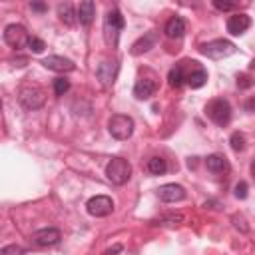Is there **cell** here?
<instances>
[{
	"label": "cell",
	"mask_w": 255,
	"mask_h": 255,
	"mask_svg": "<svg viewBox=\"0 0 255 255\" xmlns=\"http://www.w3.org/2000/svg\"><path fill=\"white\" fill-rule=\"evenodd\" d=\"M42 64H44V68H48V70H52V72H72L74 68H76V64L70 60V58H64V56H48V58H44L42 60Z\"/></svg>",
	"instance_id": "7c38bea8"
},
{
	"label": "cell",
	"mask_w": 255,
	"mask_h": 255,
	"mask_svg": "<svg viewBox=\"0 0 255 255\" xmlns=\"http://www.w3.org/2000/svg\"><path fill=\"white\" fill-rule=\"evenodd\" d=\"M251 26V18L247 14H233L227 20V32L233 36H241L247 32V28Z\"/></svg>",
	"instance_id": "5bb4252c"
},
{
	"label": "cell",
	"mask_w": 255,
	"mask_h": 255,
	"mask_svg": "<svg viewBox=\"0 0 255 255\" xmlns=\"http://www.w3.org/2000/svg\"><path fill=\"white\" fill-rule=\"evenodd\" d=\"M213 6L217 8V10H221V12H229V10H233L237 4L235 2H223V0H213Z\"/></svg>",
	"instance_id": "f1b7e54d"
},
{
	"label": "cell",
	"mask_w": 255,
	"mask_h": 255,
	"mask_svg": "<svg viewBox=\"0 0 255 255\" xmlns=\"http://www.w3.org/2000/svg\"><path fill=\"white\" fill-rule=\"evenodd\" d=\"M86 209L94 217H106V215H110L114 211V201L108 195H96V197L88 199Z\"/></svg>",
	"instance_id": "52a82bcc"
},
{
	"label": "cell",
	"mask_w": 255,
	"mask_h": 255,
	"mask_svg": "<svg viewBox=\"0 0 255 255\" xmlns=\"http://www.w3.org/2000/svg\"><path fill=\"white\" fill-rule=\"evenodd\" d=\"M147 171L151 173V175H163L165 171H167V163H165V159L163 157H149L147 159Z\"/></svg>",
	"instance_id": "7402d4cb"
},
{
	"label": "cell",
	"mask_w": 255,
	"mask_h": 255,
	"mask_svg": "<svg viewBox=\"0 0 255 255\" xmlns=\"http://www.w3.org/2000/svg\"><path fill=\"white\" fill-rule=\"evenodd\" d=\"M155 82L153 80H149V78H139L137 82H135V86H133V96L137 98V100H149L153 94H155Z\"/></svg>",
	"instance_id": "9a60e30c"
},
{
	"label": "cell",
	"mask_w": 255,
	"mask_h": 255,
	"mask_svg": "<svg viewBox=\"0 0 255 255\" xmlns=\"http://www.w3.org/2000/svg\"><path fill=\"white\" fill-rule=\"evenodd\" d=\"M60 237H62L60 229L44 227V229H38L36 233H32V243L38 247H50V245H56L60 241Z\"/></svg>",
	"instance_id": "9c48e42d"
},
{
	"label": "cell",
	"mask_w": 255,
	"mask_h": 255,
	"mask_svg": "<svg viewBox=\"0 0 255 255\" xmlns=\"http://www.w3.org/2000/svg\"><path fill=\"white\" fill-rule=\"evenodd\" d=\"M251 175H253V179H255V161L251 163Z\"/></svg>",
	"instance_id": "836d02e7"
},
{
	"label": "cell",
	"mask_w": 255,
	"mask_h": 255,
	"mask_svg": "<svg viewBox=\"0 0 255 255\" xmlns=\"http://www.w3.org/2000/svg\"><path fill=\"white\" fill-rule=\"evenodd\" d=\"M205 114H207V118H209L213 124H217V126L223 128V126H227L229 120H231V106H229V102L223 100V98H213L211 102H207Z\"/></svg>",
	"instance_id": "3957f363"
},
{
	"label": "cell",
	"mask_w": 255,
	"mask_h": 255,
	"mask_svg": "<svg viewBox=\"0 0 255 255\" xmlns=\"http://www.w3.org/2000/svg\"><path fill=\"white\" fill-rule=\"evenodd\" d=\"M163 32H165L167 38H181L183 32H185V22H183V18H181V16L169 18L167 24H165V28H163Z\"/></svg>",
	"instance_id": "e0dca14e"
},
{
	"label": "cell",
	"mask_w": 255,
	"mask_h": 255,
	"mask_svg": "<svg viewBox=\"0 0 255 255\" xmlns=\"http://www.w3.org/2000/svg\"><path fill=\"white\" fill-rule=\"evenodd\" d=\"M229 143H231L233 151H243L245 149V135L241 131H233L231 137H229Z\"/></svg>",
	"instance_id": "603a6c76"
},
{
	"label": "cell",
	"mask_w": 255,
	"mask_h": 255,
	"mask_svg": "<svg viewBox=\"0 0 255 255\" xmlns=\"http://www.w3.org/2000/svg\"><path fill=\"white\" fill-rule=\"evenodd\" d=\"M26 46H28V48H30V52H34V54H42V52H44V48H46L44 40H40V38H36V36H30Z\"/></svg>",
	"instance_id": "cb8c5ba5"
},
{
	"label": "cell",
	"mask_w": 255,
	"mask_h": 255,
	"mask_svg": "<svg viewBox=\"0 0 255 255\" xmlns=\"http://www.w3.org/2000/svg\"><path fill=\"white\" fill-rule=\"evenodd\" d=\"M205 165H207V169L213 171V173H221V171H227V169H229L227 159H225L223 155H219V153H211V155H207Z\"/></svg>",
	"instance_id": "d6986e66"
},
{
	"label": "cell",
	"mask_w": 255,
	"mask_h": 255,
	"mask_svg": "<svg viewBox=\"0 0 255 255\" xmlns=\"http://www.w3.org/2000/svg\"><path fill=\"white\" fill-rule=\"evenodd\" d=\"M235 44L229 42V40H223V38H217V40H211V42H205L199 46V52L211 60H223L231 54H235Z\"/></svg>",
	"instance_id": "7a4b0ae2"
},
{
	"label": "cell",
	"mask_w": 255,
	"mask_h": 255,
	"mask_svg": "<svg viewBox=\"0 0 255 255\" xmlns=\"http://www.w3.org/2000/svg\"><path fill=\"white\" fill-rule=\"evenodd\" d=\"M68 90H70V80H66V78H56L54 80V94L56 96H64Z\"/></svg>",
	"instance_id": "d4e9b609"
},
{
	"label": "cell",
	"mask_w": 255,
	"mask_h": 255,
	"mask_svg": "<svg viewBox=\"0 0 255 255\" xmlns=\"http://www.w3.org/2000/svg\"><path fill=\"white\" fill-rule=\"evenodd\" d=\"M96 76H98V80H100V82H102L106 88H110V86L116 82V76H118V62L104 60V62L98 66Z\"/></svg>",
	"instance_id": "8fae6325"
},
{
	"label": "cell",
	"mask_w": 255,
	"mask_h": 255,
	"mask_svg": "<svg viewBox=\"0 0 255 255\" xmlns=\"http://www.w3.org/2000/svg\"><path fill=\"white\" fill-rule=\"evenodd\" d=\"M245 110H247V112H255V96L245 102Z\"/></svg>",
	"instance_id": "d6a6232c"
},
{
	"label": "cell",
	"mask_w": 255,
	"mask_h": 255,
	"mask_svg": "<svg viewBox=\"0 0 255 255\" xmlns=\"http://www.w3.org/2000/svg\"><path fill=\"white\" fill-rule=\"evenodd\" d=\"M108 129L116 139H129L133 133V120L126 114H114L108 122Z\"/></svg>",
	"instance_id": "5b68a950"
},
{
	"label": "cell",
	"mask_w": 255,
	"mask_h": 255,
	"mask_svg": "<svg viewBox=\"0 0 255 255\" xmlns=\"http://www.w3.org/2000/svg\"><path fill=\"white\" fill-rule=\"evenodd\" d=\"M28 32H26V28L22 26V24H8L6 28H4V42L8 44V46H12V48H22V46H26L28 44Z\"/></svg>",
	"instance_id": "8992f818"
},
{
	"label": "cell",
	"mask_w": 255,
	"mask_h": 255,
	"mask_svg": "<svg viewBox=\"0 0 255 255\" xmlns=\"http://www.w3.org/2000/svg\"><path fill=\"white\" fill-rule=\"evenodd\" d=\"M233 223H235V227H237V229L241 227V231H243V233L247 231V225H245V219H243L241 215H233Z\"/></svg>",
	"instance_id": "4dcf8cb0"
},
{
	"label": "cell",
	"mask_w": 255,
	"mask_h": 255,
	"mask_svg": "<svg viewBox=\"0 0 255 255\" xmlns=\"http://www.w3.org/2000/svg\"><path fill=\"white\" fill-rule=\"evenodd\" d=\"M181 219H183L181 215H169V217H165V219H157V221H153V225H177Z\"/></svg>",
	"instance_id": "4316f807"
},
{
	"label": "cell",
	"mask_w": 255,
	"mask_h": 255,
	"mask_svg": "<svg viewBox=\"0 0 255 255\" xmlns=\"http://www.w3.org/2000/svg\"><path fill=\"white\" fill-rule=\"evenodd\" d=\"M157 197L165 203H175V201L185 199V189L179 183H165L157 189Z\"/></svg>",
	"instance_id": "30bf717a"
},
{
	"label": "cell",
	"mask_w": 255,
	"mask_h": 255,
	"mask_svg": "<svg viewBox=\"0 0 255 255\" xmlns=\"http://www.w3.org/2000/svg\"><path fill=\"white\" fill-rule=\"evenodd\" d=\"M167 80H169V86H171V88H181V86L185 84L187 74L183 72V62H181V64H175V66L169 70Z\"/></svg>",
	"instance_id": "44dd1931"
},
{
	"label": "cell",
	"mask_w": 255,
	"mask_h": 255,
	"mask_svg": "<svg viewBox=\"0 0 255 255\" xmlns=\"http://www.w3.org/2000/svg\"><path fill=\"white\" fill-rule=\"evenodd\" d=\"M205 82H207V72H205L199 64H195V66H193V70L187 74L185 84H187L191 90H197V88H201Z\"/></svg>",
	"instance_id": "ac0fdd59"
},
{
	"label": "cell",
	"mask_w": 255,
	"mask_h": 255,
	"mask_svg": "<svg viewBox=\"0 0 255 255\" xmlns=\"http://www.w3.org/2000/svg\"><path fill=\"white\" fill-rule=\"evenodd\" d=\"M237 86H239L241 90H247V88H251V86H253V80H251V76H247V74H239V76H237Z\"/></svg>",
	"instance_id": "83f0119b"
},
{
	"label": "cell",
	"mask_w": 255,
	"mask_h": 255,
	"mask_svg": "<svg viewBox=\"0 0 255 255\" xmlns=\"http://www.w3.org/2000/svg\"><path fill=\"white\" fill-rule=\"evenodd\" d=\"M18 100L26 110H38V108L44 106L46 96H44V92L40 88H22Z\"/></svg>",
	"instance_id": "ba28073f"
},
{
	"label": "cell",
	"mask_w": 255,
	"mask_h": 255,
	"mask_svg": "<svg viewBox=\"0 0 255 255\" xmlns=\"http://www.w3.org/2000/svg\"><path fill=\"white\" fill-rule=\"evenodd\" d=\"M106 175L114 185H124L131 177V165L124 157H114L106 165Z\"/></svg>",
	"instance_id": "277c9868"
},
{
	"label": "cell",
	"mask_w": 255,
	"mask_h": 255,
	"mask_svg": "<svg viewBox=\"0 0 255 255\" xmlns=\"http://www.w3.org/2000/svg\"><path fill=\"white\" fill-rule=\"evenodd\" d=\"M94 16H96V4L92 0L80 2V6H78V20H80V24L82 26H90Z\"/></svg>",
	"instance_id": "2e32d148"
},
{
	"label": "cell",
	"mask_w": 255,
	"mask_h": 255,
	"mask_svg": "<svg viewBox=\"0 0 255 255\" xmlns=\"http://www.w3.org/2000/svg\"><path fill=\"white\" fill-rule=\"evenodd\" d=\"M155 44H157V32H147V34H143L141 38H137V40L131 44L129 52H131L133 56H139V54H145V52H149L151 48H155Z\"/></svg>",
	"instance_id": "4fadbf2b"
},
{
	"label": "cell",
	"mask_w": 255,
	"mask_h": 255,
	"mask_svg": "<svg viewBox=\"0 0 255 255\" xmlns=\"http://www.w3.org/2000/svg\"><path fill=\"white\" fill-rule=\"evenodd\" d=\"M233 191H235V197H237V199H245V197H247V183H245V181H239Z\"/></svg>",
	"instance_id": "f546056e"
},
{
	"label": "cell",
	"mask_w": 255,
	"mask_h": 255,
	"mask_svg": "<svg viewBox=\"0 0 255 255\" xmlns=\"http://www.w3.org/2000/svg\"><path fill=\"white\" fill-rule=\"evenodd\" d=\"M0 255H24V249L20 245H6L0 249Z\"/></svg>",
	"instance_id": "484cf974"
},
{
	"label": "cell",
	"mask_w": 255,
	"mask_h": 255,
	"mask_svg": "<svg viewBox=\"0 0 255 255\" xmlns=\"http://www.w3.org/2000/svg\"><path fill=\"white\" fill-rule=\"evenodd\" d=\"M58 16L66 26H72L78 20V10H74L70 2H64V4H58Z\"/></svg>",
	"instance_id": "ffe728a7"
},
{
	"label": "cell",
	"mask_w": 255,
	"mask_h": 255,
	"mask_svg": "<svg viewBox=\"0 0 255 255\" xmlns=\"http://www.w3.org/2000/svg\"><path fill=\"white\" fill-rule=\"evenodd\" d=\"M124 28V16L120 10H110L104 18V36H106V42L116 48L118 46V40H120V32Z\"/></svg>",
	"instance_id": "6da1fadb"
},
{
	"label": "cell",
	"mask_w": 255,
	"mask_h": 255,
	"mask_svg": "<svg viewBox=\"0 0 255 255\" xmlns=\"http://www.w3.org/2000/svg\"><path fill=\"white\" fill-rule=\"evenodd\" d=\"M30 8H32L34 12H46V4H42V2H32Z\"/></svg>",
	"instance_id": "1f68e13d"
}]
</instances>
